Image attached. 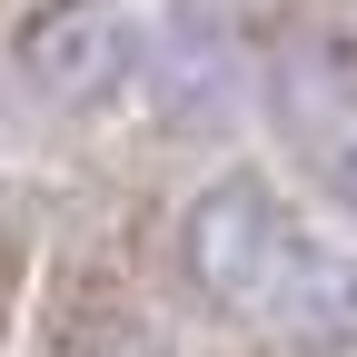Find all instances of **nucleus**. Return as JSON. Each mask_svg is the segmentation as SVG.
<instances>
[{
  "label": "nucleus",
  "instance_id": "nucleus-1",
  "mask_svg": "<svg viewBox=\"0 0 357 357\" xmlns=\"http://www.w3.org/2000/svg\"><path fill=\"white\" fill-rule=\"evenodd\" d=\"M307 248H318V238L298 229V208L268 189L258 169L208 178V189L189 199V218H178V268L199 278V298L229 307V318H268V328H278L288 278H298Z\"/></svg>",
  "mask_w": 357,
  "mask_h": 357
},
{
  "label": "nucleus",
  "instance_id": "nucleus-2",
  "mask_svg": "<svg viewBox=\"0 0 357 357\" xmlns=\"http://www.w3.org/2000/svg\"><path fill=\"white\" fill-rule=\"evenodd\" d=\"M10 60L40 100H109L139 60V30H129L119 0H40L10 30Z\"/></svg>",
  "mask_w": 357,
  "mask_h": 357
},
{
  "label": "nucleus",
  "instance_id": "nucleus-3",
  "mask_svg": "<svg viewBox=\"0 0 357 357\" xmlns=\"http://www.w3.org/2000/svg\"><path fill=\"white\" fill-rule=\"evenodd\" d=\"M40 357H169V337L139 318V307H119V298H89V307H79V288H70Z\"/></svg>",
  "mask_w": 357,
  "mask_h": 357
},
{
  "label": "nucleus",
  "instance_id": "nucleus-4",
  "mask_svg": "<svg viewBox=\"0 0 357 357\" xmlns=\"http://www.w3.org/2000/svg\"><path fill=\"white\" fill-rule=\"evenodd\" d=\"M159 109L169 119H218L229 109V60H218V40L199 20H178L159 40Z\"/></svg>",
  "mask_w": 357,
  "mask_h": 357
},
{
  "label": "nucleus",
  "instance_id": "nucleus-5",
  "mask_svg": "<svg viewBox=\"0 0 357 357\" xmlns=\"http://www.w3.org/2000/svg\"><path fill=\"white\" fill-rule=\"evenodd\" d=\"M298 40L328 70V100H357V0H298Z\"/></svg>",
  "mask_w": 357,
  "mask_h": 357
},
{
  "label": "nucleus",
  "instance_id": "nucleus-6",
  "mask_svg": "<svg viewBox=\"0 0 357 357\" xmlns=\"http://www.w3.org/2000/svg\"><path fill=\"white\" fill-rule=\"evenodd\" d=\"M337 199H347V208H357V139H347V149H337Z\"/></svg>",
  "mask_w": 357,
  "mask_h": 357
}]
</instances>
